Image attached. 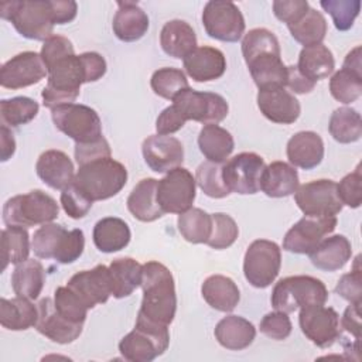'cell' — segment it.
I'll return each mask as SVG.
<instances>
[{
    "label": "cell",
    "mask_w": 362,
    "mask_h": 362,
    "mask_svg": "<svg viewBox=\"0 0 362 362\" xmlns=\"http://www.w3.org/2000/svg\"><path fill=\"white\" fill-rule=\"evenodd\" d=\"M361 304L362 303L349 304L339 320L341 328H344L358 341H361Z\"/></svg>",
    "instance_id": "obj_61"
},
{
    "label": "cell",
    "mask_w": 362,
    "mask_h": 362,
    "mask_svg": "<svg viewBox=\"0 0 362 362\" xmlns=\"http://www.w3.org/2000/svg\"><path fill=\"white\" fill-rule=\"evenodd\" d=\"M54 24H68L78 13V4L74 0H51Z\"/></svg>",
    "instance_id": "obj_62"
},
{
    "label": "cell",
    "mask_w": 362,
    "mask_h": 362,
    "mask_svg": "<svg viewBox=\"0 0 362 362\" xmlns=\"http://www.w3.org/2000/svg\"><path fill=\"white\" fill-rule=\"evenodd\" d=\"M141 153L146 164L154 173H168L184 161L182 143L173 136L151 134L143 140Z\"/></svg>",
    "instance_id": "obj_19"
},
{
    "label": "cell",
    "mask_w": 362,
    "mask_h": 362,
    "mask_svg": "<svg viewBox=\"0 0 362 362\" xmlns=\"http://www.w3.org/2000/svg\"><path fill=\"white\" fill-rule=\"evenodd\" d=\"M204 300L216 311L230 313L240 300V291L236 283L223 274H212L206 277L201 286Z\"/></svg>",
    "instance_id": "obj_32"
},
{
    "label": "cell",
    "mask_w": 362,
    "mask_h": 362,
    "mask_svg": "<svg viewBox=\"0 0 362 362\" xmlns=\"http://www.w3.org/2000/svg\"><path fill=\"white\" fill-rule=\"evenodd\" d=\"M328 132L338 143H355L362 136V117L358 110L352 107H338L329 117Z\"/></svg>",
    "instance_id": "obj_40"
},
{
    "label": "cell",
    "mask_w": 362,
    "mask_h": 362,
    "mask_svg": "<svg viewBox=\"0 0 362 362\" xmlns=\"http://www.w3.org/2000/svg\"><path fill=\"white\" fill-rule=\"evenodd\" d=\"M48 76L47 66L42 58L35 51H24L8 61L0 68V85L6 89H21L38 83Z\"/></svg>",
    "instance_id": "obj_17"
},
{
    "label": "cell",
    "mask_w": 362,
    "mask_h": 362,
    "mask_svg": "<svg viewBox=\"0 0 362 362\" xmlns=\"http://www.w3.org/2000/svg\"><path fill=\"white\" fill-rule=\"evenodd\" d=\"M185 124V120L180 116V113L174 109L173 105L165 107L156 120V130L157 134L170 136L175 132H178Z\"/></svg>",
    "instance_id": "obj_60"
},
{
    "label": "cell",
    "mask_w": 362,
    "mask_h": 362,
    "mask_svg": "<svg viewBox=\"0 0 362 362\" xmlns=\"http://www.w3.org/2000/svg\"><path fill=\"white\" fill-rule=\"evenodd\" d=\"M168 345L170 331L167 325L137 315L134 329L120 339L119 352L130 362H151L163 355Z\"/></svg>",
    "instance_id": "obj_6"
},
{
    "label": "cell",
    "mask_w": 362,
    "mask_h": 362,
    "mask_svg": "<svg viewBox=\"0 0 362 362\" xmlns=\"http://www.w3.org/2000/svg\"><path fill=\"white\" fill-rule=\"evenodd\" d=\"M35 171L44 184L59 191L72 184L75 177L74 163L68 154L55 148L41 153L35 163Z\"/></svg>",
    "instance_id": "obj_23"
},
{
    "label": "cell",
    "mask_w": 362,
    "mask_h": 362,
    "mask_svg": "<svg viewBox=\"0 0 362 362\" xmlns=\"http://www.w3.org/2000/svg\"><path fill=\"white\" fill-rule=\"evenodd\" d=\"M74 54H75V49L71 40L58 34H54L48 40H45L40 52L44 65L47 66V71L52 68L58 61L66 57H71Z\"/></svg>",
    "instance_id": "obj_56"
},
{
    "label": "cell",
    "mask_w": 362,
    "mask_h": 362,
    "mask_svg": "<svg viewBox=\"0 0 362 362\" xmlns=\"http://www.w3.org/2000/svg\"><path fill=\"white\" fill-rule=\"evenodd\" d=\"M222 164L205 161L201 163L195 171V182L201 191L209 198H225L230 194L223 182Z\"/></svg>",
    "instance_id": "obj_46"
},
{
    "label": "cell",
    "mask_w": 362,
    "mask_h": 362,
    "mask_svg": "<svg viewBox=\"0 0 362 362\" xmlns=\"http://www.w3.org/2000/svg\"><path fill=\"white\" fill-rule=\"evenodd\" d=\"M61 205L65 214L72 219H81L88 215L92 208V201L74 184H69L61 191Z\"/></svg>",
    "instance_id": "obj_55"
},
{
    "label": "cell",
    "mask_w": 362,
    "mask_h": 362,
    "mask_svg": "<svg viewBox=\"0 0 362 362\" xmlns=\"http://www.w3.org/2000/svg\"><path fill=\"white\" fill-rule=\"evenodd\" d=\"M264 52H281L277 37L267 28H253L242 40L243 59Z\"/></svg>",
    "instance_id": "obj_49"
},
{
    "label": "cell",
    "mask_w": 362,
    "mask_h": 362,
    "mask_svg": "<svg viewBox=\"0 0 362 362\" xmlns=\"http://www.w3.org/2000/svg\"><path fill=\"white\" fill-rule=\"evenodd\" d=\"M195 177L184 168H173L157 182V202L164 214H182L192 208L197 195Z\"/></svg>",
    "instance_id": "obj_12"
},
{
    "label": "cell",
    "mask_w": 362,
    "mask_h": 362,
    "mask_svg": "<svg viewBox=\"0 0 362 362\" xmlns=\"http://www.w3.org/2000/svg\"><path fill=\"white\" fill-rule=\"evenodd\" d=\"M140 287L143 298L137 315L168 327L177 310L175 284L170 269L156 260L144 263Z\"/></svg>",
    "instance_id": "obj_1"
},
{
    "label": "cell",
    "mask_w": 362,
    "mask_h": 362,
    "mask_svg": "<svg viewBox=\"0 0 362 362\" xmlns=\"http://www.w3.org/2000/svg\"><path fill=\"white\" fill-rule=\"evenodd\" d=\"M253 82L259 89L286 88L287 66L281 61V52H264L245 61Z\"/></svg>",
    "instance_id": "obj_26"
},
{
    "label": "cell",
    "mask_w": 362,
    "mask_h": 362,
    "mask_svg": "<svg viewBox=\"0 0 362 362\" xmlns=\"http://www.w3.org/2000/svg\"><path fill=\"white\" fill-rule=\"evenodd\" d=\"M153 92L167 100H173L184 89L189 88L185 74L178 68L164 66L153 72L150 79Z\"/></svg>",
    "instance_id": "obj_44"
},
{
    "label": "cell",
    "mask_w": 362,
    "mask_h": 362,
    "mask_svg": "<svg viewBox=\"0 0 362 362\" xmlns=\"http://www.w3.org/2000/svg\"><path fill=\"white\" fill-rule=\"evenodd\" d=\"M337 226V216L304 215L294 223L283 239V249L290 253L308 255Z\"/></svg>",
    "instance_id": "obj_16"
},
{
    "label": "cell",
    "mask_w": 362,
    "mask_h": 362,
    "mask_svg": "<svg viewBox=\"0 0 362 362\" xmlns=\"http://www.w3.org/2000/svg\"><path fill=\"white\" fill-rule=\"evenodd\" d=\"M38 320L35 329L57 344H71L79 338L83 329V324H74L64 318L55 308L54 298H41L37 304Z\"/></svg>",
    "instance_id": "obj_21"
},
{
    "label": "cell",
    "mask_w": 362,
    "mask_h": 362,
    "mask_svg": "<svg viewBox=\"0 0 362 362\" xmlns=\"http://www.w3.org/2000/svg\"><path fill=\"white\" fill-rule=\"evenodd\" d=\"M202 24L211 38L223 42L239 41L246 27L239 7L226 0L208 1L202 10Z\"/></svg>",
    "instance_id": "obj_11"
},
{
    "label": "cell",
    "mask_w": 362,
    "mask_h": 362,
    "mask_svg": "<svg viewBox=\"0 0 362 362\" xmlns=\"http://www.w3.org/2000/svg\"><path fill=\"white\" fill-rule=\"evenodd\" d=\"M66 286L83 301L88 308L106 303L112 296L109 267L105 264H98L90 270L75 273L68 280Z\"/></svg>",
    "instance_id": "obj_18"
},
{
    "label": "cell",
    "mask_w": 362,
    "mask_h": 362,
    "mask_svg": "<svg viewBox=\"0 0 362 362\" xmlns=\"http://www.w3.org/2000/svg\"><path fill=\"white\" fill-rule=\"evenodd\" d=\"M54 126L75 143H90L102 137V122L95 109L68 103L51 109Z\"/></svg>",
    "instance_id": "obj_8"
},
{
    "label": "cell",
    "mask_w": 362,
    "mask_h": 362,
    "mask_svg": "<svg viewBox=\"0 0 362 362\" xmlns=\"http://www.w3.org/2000/svg\"><path fill=\"white\" fill-rule=\"evenodd\" d=\"M335 293L349 304L362 303V269L359 267V256L355 259L354 269L341 276L335 286Z\"/></svg>",
    "instance_id": "obj_54"
},
{
    "label": "cell",
    "mask_w": 362,
    "mask_h": 362,
    "mask_svg": "<svg viewBox=\"0 0 362 362\" xmlns=\"http://www.w3.org/2000/svg\"><path fill=\"white\" fill-rule=\"evenodd\" d=\"M308 256L314 267L324 272H335L348 263L352 256V246L344 235H332L324 238Z\"/></svg>",
    "instance_id": "obj_27"
},
{
    "label": "cell",
    "mask_w": 362,
    "mask_h": 362,
    "mask_svg": "<svg viewBox=\"0 0 362 362\" xmlns=\"http://www.w3.org/2000/svg\"><path fill=\"white\" fill-rule=\"evenodd\" d=\"M328 290L325 284L313 276L298 274L280 279L272 291V307L286 314L296 310L325 304Z\"/></svg>",
    "instance_id": "obj_5"
},
{
    "label": "cell",
    "mask_w": 362,
    "mask_h": 362,
    "mask_svg": "<svg viewBox=\"0 0 362 362\" xmlns=\"http://www.w3.org/2000/svg\"><path fill=\"white\" fill-rule=\"evenodd\" d=\"M298 324L301 332L318 348H329L341 337L339 315L332 307L310 305L300 308Z\"/></svg>",
    "instance_id": "obj_15"
},
{
    "label": "cell",
    "mask_w": 362,
    "mask_h": 362,
    "mask_svg": "<svg viewBox=\"0 0 362 362\" xmlns=\"http://www.w3.org/2000/svg\"><path fill=\"white\" fill-rule=\"evenodd\" d=\"M321 7L332 17L334 25L339 31H348L359 16V0H321Z\"/></svg>",
    "instance_id": "obj_50"
},
{
    "label": "cell",
    "mask_w": 362,
    "mask_h": 362,
    "mask_svg": "<svg viewBox=\"0 0 362 362\" xmlns=\"http://www.w3.org/2000/svg\"><path fill=\"white\" fill-rule=\"evenodd\" d=\"M127 182L126 167L112 157L79 165L72 184L92 202L117 195Z\"/></svg>",
    "instance_id": "obj_2"
},
{
    "label": "cell",
    "mask_w": 362,
    "mask_h": 362,
    "mask_svg": "<svg viewBox=\"0 0 362 362\" xmlns=\"http://www.w3.org/2000/svg\"><path fill=\"white\" fill-rule=\"evenodd\" d=\"M64 230L65 228L62 225H58L54 222L44 223L42 226H40L34 232L33 240H31V249L34 255L40 259H54V252H55L58 239Z\"/></svg>",
    "instance_id": "obj_52"
},
{
    "label": "cell",
    "mask_w": 362,
    "mask_h": 362,
    "mask_svg": "<svg viewBox=\"0 0 362 362\" xmlns=\"http://www.w3.org/2000/svg\"><path fill=\"white\" fill-rule=\"evenodd\" d=\"M212 215V232L206 245L212 249L222 250L235 243L239 235V228L235 219L223 212L211 214Z\"/></svg>",
    "instance_id": "obj_48"
},
{
    "label": "cell",
    "mask_w": 362,
    "mask_h": 362,
    "mask_svg": "<svg viewBox=\"0 0 362 362\" xmlns=\"http://www.w3.org/2000/svg\"><path fill=\"white\" fill-rule=\"evenodd\" d=\"M300 185L296 167L284 161H273L264 167L260 180V189L270 198L293 195Z\"/></svg>",
    "instance_id": "obj_28"
},
{
    "label": "cell",
    "mask_w": 362,
    "mask_h": 362,
    "mask_svg": "<svg viewBox=\"0 0 362 362\" xmlns=\"http://www.w3.org/2000/svg\"><path fill=\"white\" fill-rule=\"evenodd\" d=\"M109 276L112 296L115 298L129 297L141 284V269L140 264L133 257H117L110 262Z\"/></svg>",
    "instance_id": "obj_36"
},
{
    "label": "cell",
    "mask_w": 362,
    "mask_h": 362,
    "mask_svg": "<svg viewBox=\"0 0 362 362\" xmlns=\"http://www.w3.org/2000/svg\"><path fill=\"white\" fill-rule=\"evenodd\" d=\"M259 329L263 335H266L270 339L283 341V339L288 338V335L291 334L293 325L286 313L276 310L273 313L266 314L262 318V321L259 324Z\"/></svg>",
    "instance_id": "obj_57"
},
{
    "label": "cell",
    "mask_w": 362,
    "mask_h": 362,
    "mask_svg": "<svg viewBox=\"0 0 362 362\" xmlns=\"http://www.w3.org/2000/svg\"><path fill=\"white\" fill-rule=\"evenodd\" d=\"M214 335L221 346L229 351H242L255 341L256 328L243 317L226 315L216 324Z\"/></svg>",
    "instance_id": "obj_29"
},
{
    "label": "cell",
    "mask_w": 362,
    "mask_h": 362,
    "mask_svg": "<svg viewBox=\"0 0 362 362\" xmlns=\"http://www.w3.org/2000/svg\"><path fill=\"white\" fill-rule=\"evenodd\" d=\"M315 83L303 76L296 65L287 66V81L286 88H288L294 93H310L314 89Z\"/></svg>",
    "instance_id": "obj_63"
},
{
    "label": "cell",
    "mask_w": 362,
    "mask_h": 362,
    "mask_svg": "<svg viewBox=\"0 0 362 362\" xmlns=\"http://www.w3.org/2000/svg\"><path fill=\"white\" fill-rule=\"evenodd\" d=\"M198 147L208 161L222 164L232 154L235 141L226 129L218 124H205L198 134Z\"/></svg>",
    "instance_id": "obj_37"
},
{
    "label": "cell",
    "mask_w": 362,
    "mask_h": 362,
    "mask_svg": "<svg viewBox=\"0 0 362 362\" xmlns=\"http://www.w3.org/2000/svg\"><path fill=\"white\" fill-rule=\"evenodd\" d=\"M38 307L30 298L16 296L14 298H0V324L10 331H24L35 327Z\"/></svg>",
    "instance_id": "obj_33"
},
{
    "label": "cell",
    "mask_w": 362,
    "mask_h": 362,
    "mask_svg": "<svg viewBox=\"0 0 362 362\" xmlns=\"http://www.w3.org/2000/svg\"><path fill=\"white\" fill-rule=\"evenodd\" d=\"M45 283L44 266L34 259L16 264L11 274V287L16 296L30 300L38 298Z\"/></svg>",
    "instance_id": "obj_38"
},
{
    "label": "cell",
    "mask_w": 362,
    "mask_h": 362,
    "mask_svg": "<svg viewBox=\"0 0 362 362\" xmlns=\"http://www.w3.org/2000/svg\"><path fill=\"white\" fill-rule=\"evenodd\" d=\"M294 201L304 215L335 216L342 211V202L332 180H314L298 185Z\"/></svg>",
    "instance_id": "obj_14"
},
{
    "label": "cell",
    "mask_w": 362,
    "mask_h": 362,
    "mask_svg": "<svg viewBox=\"0 0 362 362\" xmlns=\"http://www.w3.org/2000/svg\"><path fill=\"white\" fill-rule=\"evenodd\" d=\"M281 267V250L276 242L267 239L253 240L243 257V274L256 288L269 287Z\"/></svg>",
    "instance_id": "obj_9"
},
{
    "label": "cell",
    "mask_w": 362,
    "mask_h": 362,
    "mask_svg": "<svg viewBox=\"0 0 362 362\" xmlns=\"http://www.w3.org/2000/svg\"><path fill=\"white\" fill-rule=\"evenodd\" d=\"M174 109L187 120L202 124H218L229 112L226 100L214 92H198L191 88L184 89L173 99Z\"/></svg>",
    "instance_id": "obj_10"
},
{
    "label": "cell",
    "mask_w": 362,
    "mask_h": 362,
    "mask_svg": "<svg viewBox=\"0 0 362 362\" xmlns=\"http://www.w3.org/2000/svg\"><path fill=\"white\" fill-rule=\"evenodd\" d=\"M264 160L252 151H243L229 158L222 167L223 182L230 192L253 195L260 189Z\"/></svg>",
    "instance_id": "obj_13"
},
{
    "label": "cell",
    "mask_w": 362,
    "mask_h": 362,
    "mask_svg": "<svg viewBox=\"0 0 362 362\" xmlns=\"http://www.w3.org/2000/svg\"><path fill=\"white\" fill-rule=\"evenodd\" d=\"M286 153L293 167L313 170L324 158V141L315 132H298L287 141Z\"/></svg>",
    "instance_id": "obj_24"
},
{
    "label": "cell",
    "mask_w": 362,
    "mask_h": 362,
    "mask_svg": "<svg viewBox=\"0 0 362 362\" xmlns=\"http://www.w3.org/2000/svg\"><path fill=\"white\" fill-rule=\"evenodd\" d=\"M296 66L303 76L317 83V81L325 79L334 72L335 59L327 45L317 44L304 47L300 51L298 62Z\"/></svg>",
    "instance_id": "obj_35"
},
{
    "label": "cell",
    "mask_w": 362,
    "mask_h": 362,
    "mask_svg": "<svg viewBox=\"0 0 362 362\" xmlns=\"http://www.w3.org/2000/svg\"><path fill=\"white\" fill-rule=\"evenodd\" d=\"M184 69L195 82H209L219 79L226 71V58L215 47H197L184 59Z\"/></svg>",
    "instance_id": "obj_22"
},
{
    "label": "cell",
    "mask_w": 362,
    "mask_h": 362,
    "mask_svg": "<svg viewBox=\"0 0 362 362\" xmlns=\"http://www.w3.org/2000/svg\"><path fill=\"white\" fill-rule=\"evenodd\" d=\"M157 182L156 178H143L127 197V209L137 221L153 222L164 215L156 197Z\"/></svg>",
    "instance_id": "obj_31"
},
{
    "label": "cell",
    "mask_w": 362,
    "mask_h": 362,
    "mask_svg": "<svg viewBox=\"0 0 362 362\" xmlns=\"http://www.w3.org/2000/svg\"><path fill=\"white\" fill-rule=\"evenodd\" d=\"M74 154H75L76 163L79 165H83L95 160L110 157L112 151L107 140L102 136L100 139L90 143H75Z\"/></svg>",
    "instance_id": "obj_58"
},
{
    "label": "cell",
    "mask_w": 362,
    "mask_h": 362,
    "mask_svg": "<svg viewBox=\"0 0 362 362\" xmlns=\"http://www.w3.org/2000/svg\"><path fill=\"white\" fill-rule=\"evenodd\" d=\"M256 102L260 113L277 124H291L301 113L300 102L281 86L259 89Z\"/></svg>",
    "instance_id": "obj_20"
},
{
    "label": "cell",
    "mask_w": 362,
    "mask_h": 362,
    "mask_svg": "<svg viewBox=\"0 0 362 362\" xmlns=\"http://www.w3.org/2000/svg\"><path fill=\"white\" fill-rule=\"evenodd\" d=\"M40 105L28 96H14L0 102V120L7 127H20L30 123L38 113Z\"/></svg>",
    "instance_id": "obj_43"
},
{
    "label": "cell",
    "mask_w": 362,
    "mask_h": 362,
    "mask_svg": "<svg viewBox=\"0 0 362 362\" xmlns=\"http://www.w3.org/2000/svg\"><path fill=\"white\" fill-rule=\"evenodd\" d=\"M291 37L304 47H311L322 44L325 38L328 25L325 17L315 8H308V11L296 23L287 25Z\"/></svg>",
    "instance_id": "obj_41"
},
{
    "label": "cell",
    "mask_w": 362,
    "mask_h": 362,
    "mask_svg": "<svg viewBox=\"0 0 362 362\" xmlns=\"http://www.w3.org/2000/svg\"><path fill=\"white\" fill-rule=\"evenodd\" d=\"M178 232L189 243H206L212 232V215L201 208H189L178 215Z\"/></svg>",
    "instance_id": "obj_42"
},
{
    "label": "cell",
    "mask_w": 362,
    "mask_h": 362,
    "mask_svg": "<svg viewBox=\"0 0 362 362\" xmlns=\"http://www.w3.org/2000/svg\"><path fill=\"white\" fill-rule=\"evenodd\" d=\"M329 92L335 100L344 105L355 102L362 95V74L342 66L331 76Z\"/></svg>",
    "instance_id": "obj_45"
},
{
    "label": "cell",
    "mask_w": 362,
    "mask_h": 362,
    "mask_svg": "<svg viewBox=\"0 0 362 362\" xmlns=\"http://www.w3.org/2000/svg\"><path fill=\"white\" fill-rule=\"evenodd\" d=\"M0 134H1V156L0 160L4 163L7 161L16 151V140H14V134L10 130V127L1 124L0 127Z\"/></svg>",
    "instance_id": "obj_64"
},
{
    "label": "cell",
    "mask_w": 362,
    "mask_h": 362,
    "mask_svg": "<svg viewBox=\"0 0 362 362\" xmlns=\"http://www.w3.org/2000/svg\"><path fill=\"white\" fill-rule=\"evenodd\" d=\"M310 8L307 0H276L273 1V13L276 18L288 24L300 20Z\"/></svg>",
    "instance_id": "obj_59"
},
{
    "label": "cell",
    "mask_w": 362,
    "mask_h": 362,
    "mask_svg": "<svg viewBox=\"0 0 362 362\" xmlns=\"http://www.w3.org/2000/svg\"><path fill=\"white\" fill-rule=\"evenodd\" d=\"M1 272L11 264L23 263L28 259L31 245L27 228L6 226L1 230Z\"/></svg>",
    "instance_id": "obj_39"
},
{
    "label": "cell",
    "mask_w": 362,
    "mask_h": 362,
    "mask_svg": "<svg viewBox=\"0 0 362 362\" xmlns=\"http://www.w3.org/2000/svg\"><path fill=\"white\" fill-rule=\"evenodd\" d=\"M82 83H88V74L81 54L58 61L48 69L47 85L41 92L44 106L54 109L74 103L79 96Z\"/></svg>",
    "instance_id": "obj_4"
},
{
    "label": "cell",
    "mask_w": 362,
    "mask_h": 362,
    "mask_svg": "<svg viewBox=\"0 0 362 362\" xmlns=\"http://www.w3.org/2000/svg\"><path fill=\"white\" fill-rule=\"evenodd\" d=\"M150 25L147 13L134 1H117L112 28L115 35L124 42H133L144 37Z\"/></svg>",
    "instance_id": "obj_25"
},
{
    "label": "cell",
    "mask_w": 362,
    "mask_h": 362,
    "mask_svg": "<svg viewBox=\"0 0 362 362\" xmlns=\"http://www.w3.org/2000/svg\"><path fill=\"white\" fill-rule=\"evenodd\" d=\"M54 304L57 311L74 324H83L88 315V307L83 301L68 287L61 286L54 293Z\"/></svg>",
    "instance_id": "obj_47"
},
{
    "label": "cell",
    "mask_w": 362,
    "mask_h": 362,
    "mask_svg": "<svg viewBox=\"0 0 362 362\" xmlns=\"http://www.w3.org/2000/svg\"><path fill=\"white\" fill-rule=\"evenodd\" d=\"M57 201L41 189L18 194L8 198L3 206V222L6 226L31 228L49 223L58 218Z\"/></svg>",
    "instance_id": "obj_7"
},
{
    "label": "cell",
    "mask_w": 362,
    "mask_h": 362,
    "mask_svg": "<svg viewBox=\"0 0 362 362\" xmlns=\"http://www.w3.org/2000/svg\"><path fill=\"white\" fill-rule=\"evenodd\" d=\"M0 16L28 40L45 41L54 31L51 0H11L0 3Z\"/></svg>",
    "instance_id": "obj_3"
},
{
    "label": "cell",
    "mask_w": 362,
    "mask_h": 362,
    "mask_svg": "<svg viewBox=\"0 0 362 362\" xmlns=\"http://www.w3.org/2000/svg\"><path fill=\"white\" fill-rule=\"evenodd\" d=\"M85 247V235L82 229H72L64 230L58 239L54 259L61 264H69L78 260Z\"/></svg>",
    "instance_id": "obj_51"
},
{
    "label": "cell",
    "mask_w": 362,
    "mask_h": 362,
    "mask_svg": "<svg viewBox=\"0 0 362 362\" xmlns=\"http://www.w3.org/2000/svg\"><path fill=\"white\" fill-rule=\"evenodd\" d=\"M160 45L167 55L184 59L197 48V34L187 21L170 20L161 28Z\"/></svg>",
    "instance_id": "obj_30"
},
{
    "label": "cell",
    "mask_w": 362,
    "mask_h": 362,
    "mask_svg": "<svg viewBox=\"0 0 362 362\" xmlns=\"http://www.w3.org/2000/svg\"><path fill=\"white\" fill-rule=\"evenodd\" d=\"M95 246L103 253H115L124 249L132 238L129 225L116 216L99 219L92 232Z\"/></svg>",
    "instance_id": "obj_34"
},
{
    "label": "cell",
    "mask_w": 362,
    "mask_h": 362,
    "mask_svg": "<svg viewBox=\"0 0 362 362\" xmlns=\"http://www.w3.org/2000/svg\"><path fill=\"white\" fill-rule=\"evenodd\" d=\"M337 192L342 202L349 208H359L362 202V170L361 164L356 168L346 174L339 184H337Z\"/></svg>",
    "instance_id": "obj_53"
}]
</instances>
